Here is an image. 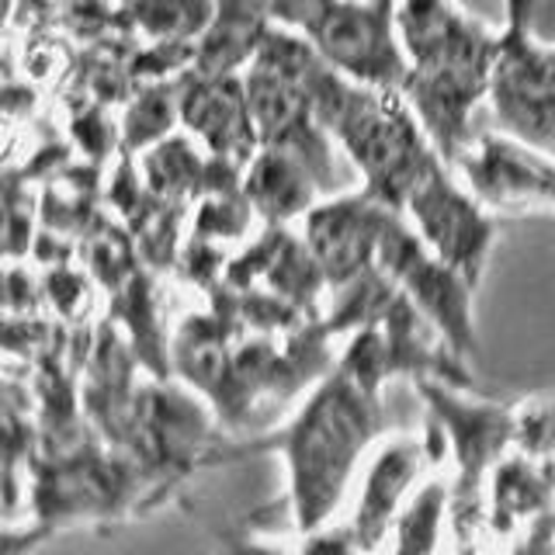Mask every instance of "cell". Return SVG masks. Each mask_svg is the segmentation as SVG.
Returning <instances> with one entry per match:
<instances>
[{"mask_svg":"<svg viewBox=\"0 0 555 555\" xmlns=\"http://www.w3.org/2000/svg\"><path fill=\"white\" fill-rule=\"evenodd\" d=\"M455 170L496 216L555 212V156L503 132L476 135L455 160Z\"/></svg>","mask_w":555,"mask_h":555,"instance_id":"8","label":"cell"},{"mask_svg":"<svg viewBox=\"0 0 555 555\" xmlns=\"http://www.w3.org/2000/svg\"><path fill=\"white\" fill-rule=\"evenodd\" d=\"M534 8H538V0H503L507 25H534Z\"/></svg>","mask_w":555,"mask_h":555,"instance_id":"15","label":"cell"},{"mask_svg":"<svg viewBox=\"0 0 555 555\" xmlns=\"http://www.w3.org/2000/svg\"><path fill=\"white\" fill-rule=\"evenodd\" d=\"M514 448L534 459H555V396H534L514 406Z\"/></svg>","mask_w":555,"mask_h":555,"instance_id":"14","label":"cell"},{"mask_svg":"<svg viewBox=\"0 0 555 555\" xmlns=\"http://www.w3.org/2000/svg\"><path fill=\"white\" fill-rule=\"evenodd\" d=\"M490 104L496 132L555 156V46L534 25H503L490 69Z\"/></svg>","mask_w":555,"mask_h":555,"instance_id":"6","label":"cell"},{"mask_svg":"<svg viewBox=\"0 0 555 555\" xmlns=\"http://www.w3.org/2000/svg\"><path fill=\"white\" fill-rule=\"evenodd\" d=\"M306 35L340 77L403 91L406 52L396 25V0H330Z\"/></svg>","mask_w":555,"mask_h":555,"instance_id":"7","label":"cell"},{"mask_svg":"<svg viewBox=\"0 0 555 555\" xmlns=\"http://www.w3.org/2000/svg\"><path fill=\"white\" fill-rule=\"evenodd\" d=\"M317 188L320 181L312 178V170L285 150H268L257 160L254 178H250V195L260 212L271 219H288L295 212H302V208H309Z\"/></svg>","mask_w":555,"mask_h":555,"instance_id":"12","label":"cell"},{"mask_svg":"<svg viewBox=\"0 0 555 555\" xmlns=\"http://www.w3.org/2000/svg\"><path fill=\"white\" fill-rule=\"evenodd\" d=\"M448 528V479H424L406 496L392 525L396 552H434Z\"/></svg>","mask_w":555,"mask_h":555,"instance_id":"13","label":"cell"},{"mask_svg":"<svg viewBox=\"0 0 555 555\" xmlns=\"http://www.w3.org/2000/svg\"><path fill=\"white\" fill-rule=\"evenodd\" d=\"M396 25L406 52L403 98L441 160L455 167L490 94L496 31L459 0H396Z\"/></svg>","mask_w":555,"mask_h":555,"instance_id":"1","label":"cell"},{"mask_svg":"<svg viewBox=\"0 0 555 555\" xmlns=\"http://www.w3.org/2000/svg\"><path fill=\"white\" fill-rule=\"evenodd\" d=\"M555 507V482L548 465L511 448L486 482V525L496 534L525 531L538 514Z\"/></svg>","mask_w":555,"mask_h":555,"instance_id":"11","label":"cell"},{"mask_svg":"<svg viewBox=\"0 0 555 555\" xmlns=\"http://www.w3.org/2000/svg\"><path fill=\"white\" fill-rule=\"evenodd\" d=\"M392 212L396 208H386L382 202L364 195V191L312 208L306 240L320 274L330 278L337 288L369 274L378 257L382 230H386Z\"/></svg>","mask_w":555,"mask_h":555,"instance_id":"9","label":"cell"},{"mask_svg":"<svg viewBox=\"0 0 555 555\" xmlns=\"http://www.w3.org/2000/svg\"><path fill=\"white\" fill-rule=\"evenodd\" d=\"M403 219L473 288H479L496 243V212L486 205L448 160L434 164L403 205Z\"/></svg>","mask_w":555,"mask_h":555,"instance_id":"5","label":"cell"},{"mask_svg":"<svg viewBox=\"0 0 555 555\" xmlns=\"http://www.w3.org/2000/svg\"><path fill=\"white\" fill-rule=\"evenodd\" d=\"M427 410L424 438L434 462L455 459V482H448V531L459 545H476L486 525V482L496 462L514 448V406L468 396V386L448 378H413Z\"/></svg>","mask_w":555,"mask_h":555,"instance_id":"3","label":"cell"},{"mask_svg":"<svg viewBox=\"0 0 555 555\" xmlns=\"http://www.w3.org/2000/svg\"><path fill=\"white\" fill-rule=\"evenodd\" d=\"M382 389L358 382L351 372L326 378L292 424L285 451L292 465V496L306 528L337 511L361 455L382 434Z\"/></svg>","mask_w":555,"mask_h":555,"instance_id":"2","label":"cell"},{"mask_svg":"<svg viewBox=\"0 0 555 555\" xmlns=\"http://www.w3.org/2000/svg\"><path fill=\"white\" fill-rule=\"evenodd\" d=\"M427 465L438 462H434L424 434H399V438L382 444L369 465V476H364L354 525L347 528V542L358 548L386 545L396 514L403 511L406 496L421 486Z\"/></svg>","mask_w":555,"mask_h":555,"instance_id":"10","label":"cell"},{"mask_svg":"<svg viewBox=\"0 0 555 555\" xmlns=\"http://www.w3.org/2000/svg\"><path fill=\"white\" fill-rule=\"evenodd\" d=\"M375 268L403 292V299L430 323L448 351L468 364V358L476 354V288L427 250V243L413 233L403 212H392L382 230Z\"/></svg>","mask_w":555,"mask_h":555,"instance_id":"4","label":"cell"}]
</instances>
